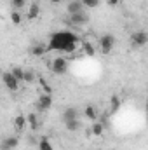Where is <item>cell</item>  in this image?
I'll use <instances>...</instances> for the list:
<instances>
[{"label":"cell","mask_w":148,"mask_h":150,"mask_svg":"<svg viewBox=\"0 0 148 150\" xmlns=\"http://www.w3.org/2000/svg\"><path fill=\"white\" fill-rule=\"evenodd\" d=\"M78 47V38L75 33L68 32V30H63V32H56L49 44H47V49L49 51H61V52H66V54H72L77 51Z\"/></svg>","instance_id":"obj_1"},{"label":"cell","mask_w":148,"mask_h":150,"mask_svg":"<svg viewBox=\"0 0 148 150\" xmlns=\"http://www.w3.org/2000/svg\"><path fill=\"white\" fill-rule=\"evenodd\" d=\"M148 42V35L145 30H138V32H132L131 33V45L132 47H143L145 44Z\"/></svg>","instance_id":"obj_2"},{"label":"cell","mask_w":148,"mask_h":150,"mask_svg":"<svg viewBox=\"0 0 148 150\" xmlns=\"http://www.w3.org/2000/svg\"><path fill=\"white\" fill-rule=\"evenodd\" d=\"M51 70L56 75H63L68 70V61L63 58V56H58L56 59H52V65H51Z\"/></svg>","instance_id":"obj_3"},{"label":"cell","mask_w":148,"mask_h":150,"mask_svg":"<svg viewBox=\"0 0 148 150\" xmlns=\"http://www.w3.org/2000/svg\"><path fill=\"white\" fill-rule=\"evenodd\" d=\"M113 45H115V38L110 33H106V35H103V37L99 38V51L103 54H110Z\"/></svg>","instance_id":"obj_4"},{"label":"cell","mask_w":148,"mask_h":150,"mask_svg":"<svg viewBox=\"0 0 148 150\" xmlns=\"http://www.w3.org/2000/svg\"><path fill=\"white\" fill-rule=\"evenodd\" d=\"M2 80H4V86H5L9 91H12V93L19 91V82L16 80V77L11 74V72H4V74H2Z\"/></svg>","instance_id":"obj_5"},{"label":"cell","mask_w":148,"mask_h":150,"mask_svg":"<svg viewBox=\"0 0 148 150\" xmlns=\"http://www.w3.org/2000/svg\"><path fill=\"white\" fill-rule=\"evenodd\" d=\"M35 107H37L38 112H45V110H49L51 107H52V94H42V96H38L37 101H35Z\"/></svg>","instance_id":"obj_6"},{"label":"cell","mask_w":148,"mask_h":150,"mask_svg":"<svg viewBox=\"0 0 148 150\" xmlns=\"http://www.w3.org/2000/svg\"><path fill=\"white\" fill-rule=\"evenodd\" d=\"M18 145H19L18 134H11V136H5V138L0 142V150H14Z\"/></svg>","instance_id":"obj_7"},{"label":"cell","mask_w":148,"mask_h":150,"mask_svg":"<svg viewBox=\"0 0 148 150\" xmlns=\"http://www.w3.org/2000/svg\"><path fill=\"white\" fill-rule=\"evenodd\" d=\"M87 14L82 11V12H77V14H70V23L75 25V26H82V25H85L87 23Z\"/></svg>","instance_id":"obj_8"},{"label":"cell","mask_w":148,"mask_h":150,"mask_svg":"<svg viewBox=\"0 0 148 150\" xmlns=\"http://www.w3.org/2000/svg\"><path fill=\"white\" fill-rule=\"evenodd\" d=\"M25 127H26V115L19 113V115L14 119V129H16L18 134H21V133L25 131Z\"/></svg>","instance_id":"obj_9"},{"label":"cell","mask_w":148,"mask_h":150,"mask_svg":"<svg viewBox=\"0 0 148 150\" xmlns=\"http://www.w3.org/2000/svg\"><path fill=\"white\" fill-rule=\"evenodd\" d=\"M66 11H68V14H77V12H82L84 11V5H82L80 0H72L66 5Z\"/></svg>","instance_id":"obj_10"},{"label":"cell","mask_w":148,"mask_h":150,"mask_svg":"<svg viewBox=\"0 0 148 150\" xmlns=\"http://www.w3.org/2000/svg\"><path fill=\"white\" fill-rule=\"evenodd\" d=\"M84 115H85V119H89V120H96V119H98V108H96L94 105H87V107L84 108Z\"/></svg>","instance_id":"obj_11"},{"label":"cell","mask_w":148,"mask_h":150,"mask_svg":"<svg viewBox=\"0 0 148 150\" xmlns=\"http://www.w3.org/2000/svg\"><path fill=\"white\" fill-rule=\"evenodd\" d=\"M73 119H78V110L70 107L63 112V122H68V120H73Z\"/></svg>","instance_id":"obj_12"},{"label":"cell","mask_w":148,"mask_h":150,"mask_svg":"<svg viewBox=\"0 0 148 150\" xmlns=\"http://www.w3.org/2000/svg\"><path fill=\"white\" fill-rule=\"evenodd\" d=\"M38 16H40V5H38L37 2H33L32 5H30V9H28V19H37Z\"/></svg>","instance_id":"obj_13"},{"label":"cell","mask_w":148,"mask_h":150,"mask_svg":"<svg viewBox=\"0 0 148 150\" xmlns=\"http://www.w3.org/2000/svg\"><path fill=\"white\" fill-rule=\"evenodd\" d=\"M26 122L30 124V129H32V131H37V129H38L37 113H30V115H26Z\"/></svg>","instance_id":"obj_14"},{"label":"cell","mask_w":148,"mask_h":150,"mask_svg":"<svg viewBox=\"0 0 148 150\" xmlns=\"http://www.w3.org/2000/svg\"><path fill=\"white\" fill-rule=\"evenodd\" d=\"M80 120L78 119H73V120H68V122H65V127L68 129V131H72V133H75V131H78L80 129Z\"/></svg>","instance_id":"obj_15"},{"label":"cell","mask_w":148,"mask_h":150,"mask_svg":"<svg viewBox=\"0 0 148 150\" xmlns=\"http://www.w3.org/2000/svg\"><path fill=\"white\" fill-rule=\"evenodd\" d=\"M47 51H49V49H47L45 44H37V45H33L32 54H33V56H42V54H45Z\"/></svg>","instance_id":"obj_16"},{"label":"cell","mask_w":148,"mask_h":150,"mask_svg":"<svg viewBox=\"0 0 148 150\" xmlns=\"http://www.w3.org/2000/svg\"><path fill=\"white\" fill-rule=\"evenodd\" d=\"M91 131H92V136H101L105 133V126L101 122H94L92 127H91Z\"/></svg>","instance_id":"obj_17"},{"label":"cell","mask_w":148,"mask_h":150,"mask_svg":"<svg viewBox=\"0 0 148 150\" xmlns=\"http://www.w3.org/2000/svg\"><path fill=\"white\" fill-rule=\"evenodd\" d=\"M38 150H54L52 147V143L49 142V138H40V142H38Z\"/></svg>","instance_id":"obj_18"},{"label":"cell","mask_w":148,"mask_h":150,"mask_svg":"<svg viewBox=\"0 0 148 150\" xmlns=\"http://www.w3.org/2000/svg\"><path fill=\"white\" fill-rule=\"evenodd\" d=\"M11 74L16 77V80H18V82H23V79H25V70H23V68L16 67V68H12V70H11Z\"/></svg>","instance_id":"obj_19"},{"label":"cell","mask_w":148,"mask_h":150,"mask_svg":"<svg viewBox=\"0 0 148 150\" xmlns=\"http://www.w3.org/2000/svg\"><path fill=\"white\" fill-rule=\"evenodd\" d=\"M11 21H12V25H21V21H23V16L18 12V11H12V14H11Z\"/></svg>","instance_id":"obj_20"},{"label":"cell","mask_w":148,"mask_h":150,"mask_svg":"<svg viewBox=\"0 0 148 150\" xmlns=\"http://www.w3.org/2000/svg\"><path fill=\"white\" fill-rule=\"evenodd\" d=\"M120 108V98L118 96H111V113H115Z\"/></svg>","instance_id":"obj_21"},{"label":"cell","mask_w":148,"mask_h":150,"mask_svg":"<svg viewBox=\"0 0 148 150\" xmlns=\"http://www.w3.org/2000/svg\"><path fill=\"white\" fill-rule=\"evenodd\" d=\"M80 2H82V5L91 7V9H94V7H98V5H99V0H80Z\"/></svg>","instance_id":"obj_22"},{"label":"cell","mask_w":148,"mask_h":150,"mask_svg":"<svg viewBox=\"0 0 148 150\" xmlns=\"http://www.w3.org/2000/svg\"><path fill=\"white\" fill-rule=\"evenodd\" d=\"M33 80H35L33 72H25V79H23V82H33Z\"/></svg>","instance_id":"obj_23"},{"label":"cell","mask_w":148,"mask_h":150,"mask_svg":"<svg viewBox=\"0 0 148 150\" xmlns=\"http://www.w3.org/2000/svg\"><path fill=\"white\" fill-rule=\"evenodd\" d=\"M84 49H85V54H87V56H94V47H92L91 44H85Z\"/></svg>","instance_id":"obj_24"},{"label":"cell","mask_w":148,"mask_h":150,"mask_svg":"<svg viewBox=\"0 0 148 150\" xmlns=\"http://www.w3.org/2000/svg\"><path fill=\"white\" fill-rule=\"evenodd\" d=\"M11 4H12L14 9H21L25 5V0H11Z\"/></svg>","instance_id":"obj_25"},{"label":"cell","mask_w":148,"mask_h":150,"mask_svg":"<svg viewBox=\"0 0 148 150\" xmlns=\"http://www.w3.org/2000/svg\"><path fill=\"white\" fill-rule=\"evenodd\" d=\"M120 2H122V0H106V4H108L110 7H117V5H120Z\"/></svg>","instance_id":"obj_26"},{"label":"cell","mask_w":148,"mask_h":150,"mask_svg":"<svg viewBox=\"0 0 148 150\" xmlns=\"http://www.w3.org/2000/svg\"><path fill=\"white\" fill-rule=\"evenodd\" d=\"M49 2H52V4H61L63 0H49Z\"/></svg>","instance_id":"obj_27"}]
</instances>
